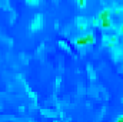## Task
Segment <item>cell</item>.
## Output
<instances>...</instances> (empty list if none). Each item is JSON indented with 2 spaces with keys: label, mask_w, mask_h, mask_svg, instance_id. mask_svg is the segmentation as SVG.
<instances>
[{
  "label": "cell",
  "mask_w": 123,
  "mask_h": 122,
  "mask_svg": "<svg viewBox=\"0 0 123 122\" xmlns=\"http://www.w3.org/2000/svg\"><path fill=\"white\" fill-rule=\"evenodd\" d=\"M34 1H37V0H27V3H34Z\"/></svg>",
  "instance_id": "5b68a950"
},
{
  "label": "cell",
  "mask_w": 123,
  "mask_h": 122,
  "mask_svg": "<svg viewBox=\"0 0 123 122\" xmlns=\"http://www.w3.org/2000/svg\"><path fill=\"white\" fill-rule=\"evenodd\" d=\"M77 1H79V4H80V6H82V7H83V6H85V0H77Z\"/></svg>",
  "instance_id": "277c9868"
},
{
  "label": "cell",
  "mask_w": 123,
  "mask_h": 122,
  "mask_svg": "<svg viewBox=\"0 0 123 122\" xmlns=\"http://www.w3.org/2000/svg\"><path fill=\"white\" fill-rule=\"evenodd\" d=\"M85 40H86V45L93 43V34H87V36H85Z\"/></svg>",
  "instance_id": "3957f363"
},
{
  "label": "cell",
  "mask_w": 123,
  "mask_h": 122,
  "mask_svg": "<svg viewBox=\"0 0 123 122\" xmlns=\"http://www.w3.org/2000/svg\"><path fill=\"white\" fill-rule=\"evenodd\" d=\"M100 22H102V27H110V19L109 17L107 19H102Z\"/></svg>",
  "instance_id": "7a4b0ae2"
},
{
  "label": "cell",
  "mask_w": 123,
  "mask_h": 122,
  "mask_svg": "<svg viewBox=\"0 0 123 122\" xmlns=\"http://www.w3.org/2000/svg\"><path fill=\"white\" fill-rule=\"evenodd\" d=\"M109 16H110V10H109V9H106V10H103V12L99 14V17H97V19H99V20H102V19H107Z\"/></svg>",
  "instance_id": "6da1fadb"
},
{
  "label": "cell",
  "mask_w": 123,
  "mask_h": 122,
  "mask_svg": "<svg viewBox=\"0 0 123 122\" xmlns=\"http://www.w3.org/2000/svg\"><path fill=\"white\" fill-rule=\"evenodd\" d=\"M120 32H122V33H123V26H122V27H120Z\"/></svg>",
  "instance_id": "8992f818"
}]
</instances>
